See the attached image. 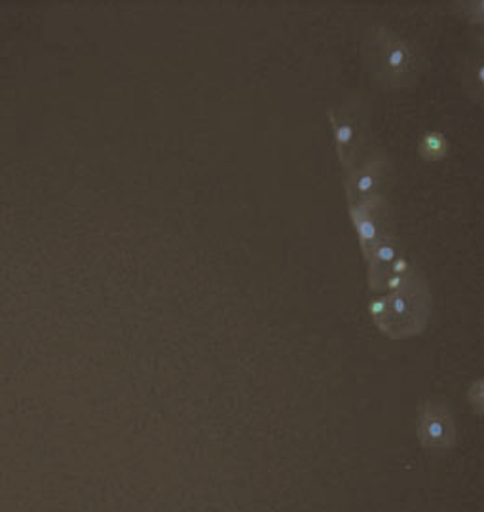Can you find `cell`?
<instances>
[{"label": "cell", "instance_id": "obj_1", "mask_svg": "<svg viewBox=\"0 0 484 512\" xmlns=\"http://www.w3.org/2000/svg\"><path fill=\"white\" fill-rule=\"evenodd\" d=\"M363 63L374 84L384 90L412 88L428 69L416 44L388 27H376L365 40Z\"/></svg>", "mask_w": 484, "mask_h": 512}, {"label": "cell", "instance_id": "obj_2", "mask_svg": "<svg viewBox=\"0 0 484 512\" xmlns=\"http://www.w3.org/2000/svg\"><path fill=\"white\" fill-rule=\"evenodd\" d=\"M431 293L424 275L414 272L407 285L395 293L371 300L369 313L374 327L391 340H407L422 334L431 315Z\"/></svg>", "mask_w": 484, "mask_h": 512}, {"label": "cell", "instance_id": "obj_3", "mask_svg": "<svg viewBox=\"0 0 484 512\" xmlns=\"http://www.w3.org/2000/svg\"><path fill=\"white\" fill-rule=\"evenodd\" d=\"M329 126L335 139L336 156L342 169L348 173L357 165L361 148L365 147L367 120L359 105H342L327 112Z\"/></svg>", "mask_w": 484, "mask_h": 512}, {"label": "cell", "instance_id": "obj_4", "mask_svg": "<svg viewBox=\"0 0 484 512\" xmlns=\"http://www.w3.org/2000/svg\"><path fill=\"white\" fill-rule=\"evenodd\" d=\"M348 211H350V219H352L355 232H357L361 255L367 262L376 241L391 232L388 203L384 200V196H378L373 200L352 203V205H348Z\"/></svg>", "mask_w": 484, "mask_h": 512}, {"label": "cell", "instance_id": "obj_5", "mask_svg": "<svg viewBox=\"0 0 484 512\" xmlns=\"http://www.w3.org/2000/svg\"><path fill=\"white\" fill-rule=\"evenodd\" d=\"M416 435L428 450H448L456 444L458 431L450 412L443 404L426 401L418 406Z\"/></svg>", "mask_w": 484, "mask_h": 512}, {"label": "cell", "instance_id": "obj_6", "mask_svg": "<svg viewBox=\"0 0 484 512\" xmlns=\"http://www.w3.org/2000/svg\"><path fill=\"white\" fill-rule=\"evenodd\" d=\"M391 175V164L386 158H369L361 165H355L346 173V196L348 205L384 196V186Z\"/></svg>", "mask_w": 484, "mask_h": 512}, {"label": "cell", "instance_id": "obj_7", "mask_svg": "<svg viewBox=\"0 0 484 512\" xmlns=\"http://www.w3.org/2000/svg\"><path fill=\"white\" fill-rule=\"evenodd\" d=\"M399 255H403V247H401V241L393 232H388L386 236L378 239L373 247V251H371V255L367 258L369 281L380 274H384L386 268Z\"/></svg>", "mask_w": 484, "mask_h": 512}, {"label": "cell", "instance_id": "obj_8", "mask_svg": "<svg viewBox=\"0 0 484 512\" xmlns=\"http://www.w3.org/2000/svg\"><path fill=\"white\" fill-rule=\"evenodd\" d=\"M460 82L467 97L475 105L484 103V61L483 55H469L460 71Z\"/></svg>", "mask_w": 484, "mask_h": 512}, {"label": "cell", "instance_id": "obj_9", "mask_svg": "<svg viewBox=\"0 0 484 512\" xmlns=\"http://www.w3.org/2000/svg\"><path fill=\"white\" fill-rule=\"evenodd\" d=\"M418 154L424 162H443L448 156V141L441 131H426L418 141Z\"/></svg>", "mask_w": 484, "mask_h": 512}, {"label": "cell", "instance_id": "obj_10", "mask_svg": "<svg viewBox=\"0 0 484 512\" xmlns=\"http://www.w3.org/2000/svg\"><path fill=\"white\" fill-rule=\"evenodd\" d=\"M386 272L391 275H399V277H410V275L414 274V268H412V264H410L407 256L399 255L386 268Z\"/></svg>", "mask_w": 484, "mask_h": 512}, {"label": "cell", "instance_id": "obj_11", "mask_svg": "<svg viewBox=\"0 0 484 512\" xmlns=\"http://www.w3.org/2000/svg\"><path fill=\"white\" fill-rule=\"evenodd\" d=\"M484 382L483 380H477L475 384L469 387V395H467V399H469V403L471 406L475 408V412L479 414V416H483V408H484Z\"/></svg>", "mask_w": 484, "mask_h": 512}]
</instances>
